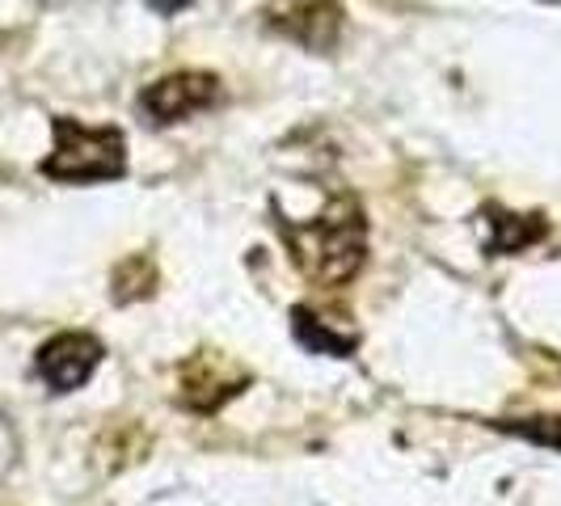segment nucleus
<instances>
[{
	"label": "nucleus",
	"instance_id": "nucleus-1",
	"mask_svg": "<svg viewBox=\"0 0 561 506\" xmlns=\"http://www.w3.org/2000/svg\"><path fill=\"white\" fill-rule=\"evenodd\" d=\"M300 271L317 283H346L364 266V211L351 198H337L317 220L283 225Z\"/></svg>",
	"mask_w": 561,
	"mask_h": 506
},
{
	"label": "nucleus",
	"instance_id": "nucleus-2",
	"mask_svg": "<svg viewBox=\"0 0 561 506\" xmlns=\"http://www.w3.org/2000/svg\"><path fill=\"white\" fill-rule=\"evenodd\" d=\"M56 148L43 173L56 182H114L127 173V140L118 127H84L77 118H56Z\"/></svg>",
	"mask_w": 561,
	"mask_h": 506
},
{
	"label": "nucleus",
	"instance_id": "nucleus-3",
	"mask_svg": "<svg viewBox=\"0 0 561 506\" xmlns=\"http://www.w3.org/2000/svg\"><path fill=\"white\" fill-rule=\"evenodd\" d=\"M216 102H220V81L211 72H173L165 81L144 89L140 114L157 127H169V123H182Z\"/></svg>",
	"mask_w": 561,
	"mask_h": 506
},
{
	"label": "nucleus",
	"instance_id": "nucleus-4",
	"mask_svg": "<svg viewBox=\"0 0 561 506\" xmlns=\"http://www.w3.org/2000/svg\"><path fill=\"white\" fill-rule=\"evenodd\" d=\"M102 364V342L89 334H59L38 350V376L56 389V393H72Z\"/></svg>",
	"mask_w": 561,
	"mask_h": 506
},
{
	"label": "nucleus",
	"instance_id": "nucleus-5",
	"mask_svg": "<svg viewBox=\"0 0 561 506\" xmlns=\"http://www.w3.org/2000/svg\"><path fill=\"white\" fill-rule=\"evenodd\" d=\"M271 26H279L287 38H296L309 51H330L342 34V13L334 0H305V4H291L287 22H271Z\"/></svg>",
	"mask_w": 561,
	"mask_h": 506
},
{
	"label": "nucleus",
	"instance_id": "nucleus-6",
	"mask_svg": "<svg viewBox=\"0 0 561 506\" xmlns=\"http://www.w3.org/2000/svg\"><path fill=\"white\" fill-rule=\"evenodd\" d=\"M545 237L540 216H511V211H490V250L519 253Z\"/></svg>",
	"mask_w": 561,
	"mask_h": 506
},
{
	"label": "nucleus",
	"instance_id": "nucleus-7",
	"mask_svg": "<svg viewBox=\"0 0 561 506\" xmlns=\"http://www.w3.org/2000/svg\"><path fill=\"white\" fill-rule=\"evenodd\" d=\"M291 330H296V342L312 350V355H351L355 350V337L334 334L325 321H317L309 309H296L291 312Z\"/></svg>",
	"mask_w": 561,
	"mask_h": 506
},
{
	"label": "nucleus",
	"instance_id": "nucleus-8",
	"mask_svg": "<svg viewBox=\"0 0 561 506\" xmlns=\"http://www.w3.org/2000/svg\"><path fill=\"white\" fill-rule=\"evenodd\" d=\"M503 430L519 435V439H533L540 448L561 451V418H506Z\"/></svg>",
	"mask_w": 561,
	"mask_h": 506
},
{
	"label": "nucleus",
	"instance_id": "nucleus-9",
	"mask_svg": "<svg viewBox=\"0 0 561 506\" xmlns=\"http://www.w3.org/2000/svg\"><path fill=\"white\" fill-rule=\"evenodd\" d=\"M148 9H157V13H165V18H173V13H182L191 0H144Z\"/></svg>",
	"mask_w": 561,
	"mask_h": 506
}]
</instances>
